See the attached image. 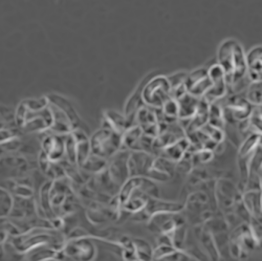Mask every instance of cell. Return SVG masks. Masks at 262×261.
<instances>
[{"label":"cell","instance_id":"obj_26","mask_svg":"<svg viewBox=\"0 0 262 261\" xmlns=\"http://www.w3.org/2000/svg\"><path fill=\"white\" fill-rule=\"evenodd\" d=\"M209 124L218 127L221 129H225L226 120H225V113L224 107L218 102L211 103L210 110H209Z\"/></svg>","mask_w":262,"mask_h":261},{"label":"cell","instance_id":"obj_15","mask_svg":"<svg viewBox=\"0 0 262 261\" xmlns=\"http://www.w3.org/2000/svg\"><path fill=\"white\" fill-rule=\"evenodd\" d=\"M152 260L160 261H193L199 260L193 254L184 249H179L167 245H157L152 254Z\"/></svg>","mask_w":262,"mask_h":261},{"label":"cell","instance_id":"obj_12","mask_svg":"<svg viewBox=\"0 0 262 261\" xmlns=\"http://www.w3.org/2000/svg\"><path fill=\"white\" fill-rule=\"evenodd\" d=\"M209 75L211 78V89L205 95L204 99L210 104L220 102L229 95V89L227 84L226 75L220 64H213L208 69Z\"/></svg>","mask_w":262,"mask_h":261},{"label":"cell","instance_id":"obj_8","mask_svg":"<svg viewBox=\"0 0 262 261\" xmlns=\"http://www.w3.org/2000/svg\"><path fill=\"white\" fill-rule=\"evenodd\" d=\"M262 137L251 134L248 136L243 143L238 147V154H237V165L239 171V179L240 184L238 189L243 192V189L250 177V169H251V162L253 156L255 154L256 149L258 148L259 144L261 143Z\"/></svg>","mask_w":262,"mask_h":261},{"label":"cell","instance_id":"obj_23","mask_svg":"<svg viewBox=\"0 0 262 261\" xmlns=\"http://www.w3.org/2000/svg\"><path fill=\"white\" fill-rule=\"evenodd\" d=\"M201 98L194 97L189 93H185L183 96L177 99L179 104V121L191 120L199 106Z\"/></svg>","mask_w":262,"mask_h":261},{"label":"cell","instance_id":"obj_32","mask_svg":"<svg viewBox=\"0 0 262 261\" xmlns=\"http://www.w3.org/2000/svg\"><path fill=\"white\" fill-rule=\"evenodd\" d=\"M7 235H8L7 232H2V233H0V246H2L6 242Z\"/></svg>","mask_w":262,"mask_h":261},{"label":"cell","instance_id":"obj_20","mask_svg":"<svg viewBox=\"0 0 262 261\" xmlns=\"http://www.w3.org/2000/svg\"><path fill=\"white\" fill-rule=\"evenodd\" d=\"M189 147L190 142L187 139V137H185L161 149L157 156H161L174 163H177L186 155V152L189 150Z\"/></svg>","mask_w":262,"mask_h":261},{"label":"cell","instance_id":"obj_1","mask_svg":"<svg viewBox=\"0 0 262 261\" xmlns=\"http://www.w3.org/2000/svg\"><path fill=\"white\" fill-rule=\"evenodd\" d=\"M217 59L226 75L229 94L246 93L251 80L248 76L247 57L243 47L235 40H227L218 50Z\"/></svg>","mask_w":262,"mask_h":261},{"label":"cell","instance_id":"obj_10","mask_svg":"<svg viewBox=\"0 0 262 261\" xmlns=\"http://www.w3.org/2000/svg\"><path fill=\"white\" fill-rule=\"evenodd\" d=\"M224 107L225 120L227 122H242L248 120L254 106L243 94H229Z\"/></svg>","mask_w":262,"mask_h":261},{"label":"cell","instance_id":"obj_27","mask_svg":"<svg viewBox=\"0 0 262 261\" xmlns=\"http://www.w3.org/2000/svg\"><path fill=\"white\" fill-rule=\"evenodd\" d=\"M245 96L253 106H262V81H252Z\"/></svg>","mask_w":262,"mask_h":261},{"label":"cell","instance_id":"obj_24","mask_svg":"<svg viewBox=\"0 0 262 261\" xmlns=\"http://www.w3.org/2000/svg\"><path fill=\"white\" fill-rule=\"evenodd\" d=\"M108 160L103 159L101 157H98L94 154H91L90 157L86 159L84 164L81 166L80 170L82 172H87V173H92V174H98L102 172L106 166H107Z\"/></svg>","mask_w":262,"mask_h":261},{"label":"cell","instance_id":"obj_16","mask_svg":"<svg viewBox=\"0 0 262 261\" xmlns=\"http://www.w3.org/2000/svg\"><path fill=\"white\" fill-rule=\"evenodd\" d=\"M53 162H61L65 158V136L53 134L42 141V150Z\"/></svg>","mask_w":262,"mask_h":261},{"label":"cell","instance_id":"obj_30","mask_svg":"<svg viewBox=\"0 0 262 261\" xmlns=\"http://www.w3.org/2000/svg\"><path fill=\"white\" fill-rule=\"evenodd\" d=\"M201 130L205 135H207L212 141H214L217 144L226 141V135H225L224 129L215 127V126L207 123L205 126H203L201 128Z\"/></svg>","mask_w":262,"mask_h":261},{"label":"cell","instance_id":"obj_9","mask_svg":"<svg viewBox=\"0 0 262 261\" xmlns=\"http://www.w3.org/2000/svg\"><path fill=\"white\" fill-rule=\"evenodd\" d=\"M214 195L218 210L223 214H228L233 212L236 201L242 195V192L231 180L218 178L214 182Z\"/></svg>","mask_w":262,"mask_h":261},{"label":"cell","instance_id":"obj_4","mask_svg":"<svg viewBox=\"0 0 262 261\" xmlns=\"http://www.w3.org/2000/svg\"><path fill=\"white\" fill-rule=\"evenodd\" d=\"M61 259L70 258L73 260L90 261L95 259L97 248L94 237L81 228L74 229L60 250Z\"/></svg>","mask_w":262,"mask_h":261},{"label":"cell","instance_id":"obj_31","mask_svg":"<svg viewBox=\"0 0 262 261\" xmlns=\"http://www.w3.org/2000/svg\"><path fill=\"white\" fill-rule=\"evenodd\" d=\"M187 75L188 74H186V73H179V74H174L172 76L167 77L168 81L170 83V86H171V91L177 90V89H179L180 86L184 85L185 80L187 78Z\"/></svg>","mask_w":262,"mask_h":261},{"label":"cell","instance_id":"obj_19","mask_svg":"<svg viewBox=\"0 0 262 261\" xmlns=\"http://www.w3.org/2000/svg\"><path fill=\"white\" fill-rule=\"evenodd\" d=\"M76 143V165L80 169L86 159L92 154L91 142L89 136L83 129H77L73 132Z\"/></svg>","mask_w":262,"mask_h":261},{"label":"cell","instance_id":"obj_11","mask_svg":"<svg viewBox=\"0 0 262 261\" xmlns=\"http://www.w3.org/2000/svg\"><path fill=\"white\" fill-rule=\"evenodd\" d=\"M176 164L161 156L152 155L150 163L146 169L144 177L157 183H165L173 179L176 176Z\"/></svg>","mask_w":262,"mask_h":261},{"label":"cell","instance_id":"obj_7","mask_svg":"<svg viewBox=\"0 0 262 261\" xmlns=\"http://www.w3.org/2000/svg\"><path fill=\"white\" fill-rule=\"evenodd\" d=\"M184 212H159L149 216L146 222L148 230L158 235H168L178 228L187 225Z\"/></svg>","mask_w":262,"mask_h":261},{"label":"cell","instance_id":"obj_14","mask_svg":"<svg viewBox=\"0 0 262 261\" xmlns=\"http://www.w3.org/2000/svg\"><path fill=\"white\" fill-rule=\"evenodd\" d=\"M152 254H154V248L142 238H133L130 244L122 249L124 260H152Z\"/></svg>","mask_w":262,"mask_h":261},{"label":"cell","instance_id":"obj_29","mask_svg":"<svg viewBox=\"0 0 262 261\" xmlns=\"http://www.w3.org/2000/svg\"><path fill=\"white\" fill-rule=\"evenodd\" d=\"M248 121L250 124L251 133L262 137V113L259 106H254Z\"/></svg>","mask_w":262,"mask_h":261},{"label":"cell","instance_id":"obj_28","mask_svg":"<svg viewBox=\"0 0 262 261\" xmlns=\"http://www.w3.org/2000/svg\"><path fill=\"white\" fill-rule=\"evenodd\" d=\"M14 207L12 194L5 188H0V217H7L11 214Z\"/></svg>","mask_w":262,"mask_h":261},{"label":"cell","instance_id":"obj_25","mask_svg":"<svg viewBox=\"0 0 262 261\" xmlns=\"http://www.w3.org/2000/svg\"><path fill=\"white\" fill-rule=\"evenodd\" d=\"M190 152V151H189ZM215 158L214 150L201 147L191 152V160L193 167H203L211 163Z\"/></svg>","mask_w":262,"mask_h":261},{"label":"cell","instance_id":"obj_2","mask_svg":"<svg viewBox=\"0 0 262 261\" xmlns=\"http://www.w3.org/2000/svg\"><path fill=\"white\" fill-rule=\"evenodd\" d=\"M116 198L124 211L134 215L146 207L150 198H160V189L157 182L137 176L124 183Z\"/></svg>","mask_w":262,"mask_h":261},{"label":"cell","instance_id":"obj_18","mask_svg":"<svg viewBox=\"0 0 262 261\" xmlns=\"http://www.w3.org/2000/svg\"><path fill=\"white\" fill-rule=\"evenodd\" d=\"M47 98H48L50 104H52V105L56 106L57 108H59V110L61 112H63V114L70 119V121L72 122L75 130L83 129L81 127V125H82L81 119H80L79 115L77 114L76 110L73 107V105L71 104L70 101H68L67 99L63 98L62 96H58V95H49Z\"/></svg>","mask_w":262,"mask_h":261},{"label":"cell","instance_id":"obj_6","mask_svg":"<svg viewBox=\"0 0 262 261\" xmlns=\"http://www.w3.org/2000/svg\"><path fill=\"white\" fill-rule=\"evenodd\" d=\"M171 97V86L166 76H156L144 82L141 98L151 108H160Z\"/></svg>","mask_w":262,"mask_h":261},{"label":"cell","instance_id":"obj_3","mask_svg":"<svg viewBox=\"0 0 262 261\" xmlns=\"http://www.w3.org/2000/svg\"><path fill=\"white\" fill-rule=\"evenodd\" d=\"M16 125L26 133H43L51 130L53 114L48 98L25 100L15 113Z\"/></svg>","mask_w":262,"mask_h":261},{"label":"cell","instance_id":"obj_5","mask_svg":"<svg viewBox=\"0 0 262 261\" xmlns=\"http://www.w3.org/2000/svg\"><path fill=\"white\" fill-rule=\"evenodd\" d=\"M92 154L109 160L123 149L122 135L108 128H101L90 138Z\"/></svg>","mask_w":262,"mask_h":261},{"label":"cell","instance_id":"obj_22","mask_svg":"<svg viewBox=\"0 0 262 261\" xmlns=\"http://www.w3.org/2000/svg\"><path fill=\"white\" fill-rule=\"evenodd\" d=\"M248 76L252 81H262V47L254 48L247 56Z\"/></svg>","mask_w":262,"mask_h":261},{"label":"cell","instance_id":"obj_17","mask_svg":"<svg viewBox=\"0 0 262 261\" xmlns=\"http://www.w3.org/2000/svg\"><path fill=\"white\" fill-rule=\"evenodd\" d=\"M133 126L131 122L127 119L124 114H120L116 111L109 110L103 113L102 116V127L112 129L114 132L123 135L126 130Z\"/></svg>","mask_w":262,"mask_h":261},{"label":"cell","instance_id":"obj_13","mask_svg":"<svg viewBox=\"0 0 262 261\" xmlns=\"http://www.w3.org/2000/svg\"><path fill=\"white\" fill-rule=\"evenodd\" d=\"M185 87L190 95L204 98L211 89V78L208 69H199L188 74L185 80Z\"/></svg>","mask_w":262,"mask_h":261},{"label":"cell","instance_id":"obj_21","mask_svg":"<svg viewBox=\"0 0 262 261\" xmlns=\"http://www.w3.org/2000/svg\"><path fill=\"white\" fill-rule=\"evenodd\" d=\"M209 110H210V103L206 101L204 98H201L198 108H196V112L191 118L187 128H186V134L195 132V130L201 129L203 126H205L209 121Z\"/></svg>","mask_w":262,"mask_h":261}]
</instances>
